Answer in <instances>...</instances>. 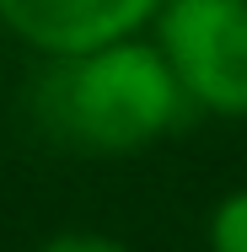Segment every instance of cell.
<instances>
[{"label":"cell","mask_w":247,"mask_h":252,"mask_svg":"<svg viewBox=\"0 0 247 252\" xmlns=\"http://www.w3.org/2000/svg\"><path fill=\"white\" fill-rule=\"evenodd\" d=\"M183 86L150 43H107L59 59L38 81V124L70 151H140L183 118Z\"/></svg>","instance_id":"obj_1"},{"label":"cell","mask_w":247,"mask_h":252,"mask_svg":"<svg viewBox=\"0 0 247 252\" xmlns=\"http://www.w3.org/2000/svg\"><path fill=\"white\" fill-rule=\"evenodd\" d=\"M161 59L183 97L210 113H247V0H167Z\"/></svg>","instance_id":"obj_2"},{"label":"cell","mask_w":247,"mask_h":252,"mask_svg":"<svg viewBox=\"0 0 247 252\" xmlns=\"http://www.w3.org/2000/svg\"><path fill=\"white\" fill-rule=\"evenodd\" d=\"M161 11V0H0V16L27 43L59 54H92L124 43L145 16Z\"/></svg>","instance_id":"obj_3"},{"label":"cell","mask_w":247,"mask_h":252,"mask_svg":"<svg viewBox=\"0 0 247 252\" xmlns=\"http://www.w3.org/2000/svg\"><path fill=\"white\" fill-rule=\"evenodd\" d=\"M210 247L215 252H247V188L215 204V215H210Z\"/></svg>","instance_id":"obj_4"},{"label":"cell","mask_w":247,"mask_h":252,"mask_svg":"<svg viewBox=\"0 0 247 252\" xmlns=\"http://www.w3.org/2000/svg\"><path fill=\"white\" fill-rule=\"evenodd\" d=\"M43 252H129V247H118L107 236H54Z\"/></svg>","instance_id":"obj_5"}]
</instances>
